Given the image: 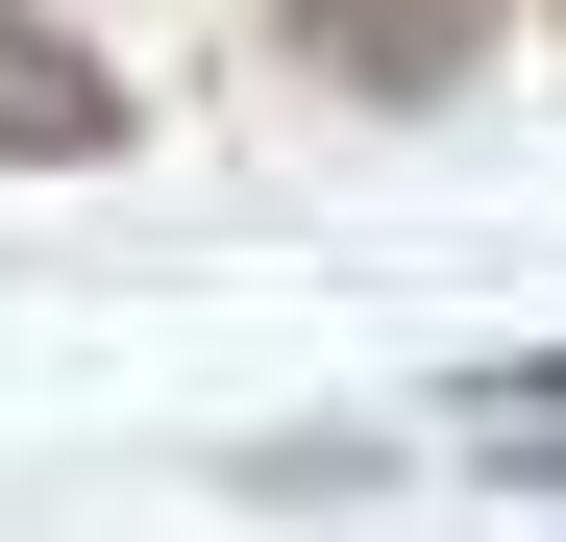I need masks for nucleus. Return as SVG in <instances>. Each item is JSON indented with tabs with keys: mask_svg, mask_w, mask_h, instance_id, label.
Segmentation results:
<instances>
[{
	"mask_svg": "<svg viewBox=\"0 0 566 542\" xmlns=\"http://www.w3.org/2000/svg\"><path fill=\"white\" fill-rule=\"evenodd\" d=\"M296 25V74H345V100H468L493 74V0H271Z\"/></svg>",
	"mask_w": 566,
	"mask_h": 542,
	"instance_id": "1",
	"label": "nucleus"
},
{
	"mask_svg": "<svg viewBox=\"0 0 566 542\" xmlns=\"http://www.w3.org/2000/svg\"><path fill=\"white\" fill-rule=\"evenodd\" d=\"M124 148V74L50 25V0H0V173H99Z\"/></svg>",
	"mask_w": 566,
	"mask_h": 542,
	"instance_id": "2",
	"label": "nucleus"
},
{
	"mask_svg": "<svg viewBox=\"0 0 566 542\" xmlns=\"http://www.w3.org/2000/svg\"><path fill=\"white\" fill-rule=\"evenodd\" d=\"M443 444H468V469H566V345H542V371H468Z\"/></svg>",
	"mask_w": 566,
	"mask_h": 542,
	"instance_id": "3",
	"label": "nucleus"
}]
</instances>
